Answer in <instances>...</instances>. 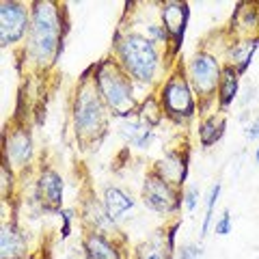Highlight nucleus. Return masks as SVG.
<instances>
[{"label": "nucleus", "mask_w": 259, "mask_h": 259, "mask_svg": "<svg viewBox=\"0 0 259 259\" xmlns=\"http://www.w3.org/2000/svg\"><path fill=\"white\" fill-rule=\"evenodd\" d=\"M30 50L39 63L52 61L59 50V15L50 3H39L32 15Z\"/></svg>", "instance_id": "nucleus-1"}, {"label": "nucleus", "mask_w": 259, "mask_h": 259, "mask_svg": "<svg viewBox=\"0 0 259 259\" xmlns=\"http://www.w3.org/2000/svg\"><path fill=\"white\" fill-rule=\"evenodd\" d=\"M119 52L125 69L134 78L143 80V82H149L153 78V71H156L158 65V54L151 39L143 35H127L123 44L119 46Z\"/></svg>", "instance_id": "nucleus-2"}, {"label": "nucleus", "mask_w": 259, "mask_h": 259, "mask_svg": "<svg viewBox=\"0 0 259 259\" xmlns=\"http://www.w3.org/2000/svg\"><path fill=\"white\" fill-rule=\"evenodd\" d=\"M97 87H100V93L106 104L117 115H127L132 110V87L121 71L110 65H104L97 74Z\"/></svg>", "instance_id": "nucleus-3"}, {"label": "nucleus", "mask_w": 259, "mask_h": 259, "mask_svg": "<svg viewBox=\"0 0 259 259\" xmlns=\"http://www.w3.org/2000/svg\"><path fill=\"white\" fill-rule=\"evenodd\" d=\"M28 24V15L24 11V7L15 3H3L0 9V41L3 46H9L24 35Z\"/></svg>", "instance_id": "nucleus-4"}, {"label": "nucleus", "mask_w": 259, "mask_h": 259, "mask_svg": "<svg viewBox=\"0 0 259 259\" xmlns=\"http://www.w3.org/2000/svg\"><path fill=\"white\" fill-rule=\"evenodd\" d=\"M143 201H145V205H149L156 212H171L177 205V197L173 188L168 186V182H164L162 177H156V175L147 177V182H145Z\"/></svg>", "instance_id": "nucleus-5"}, {"label": "nucleus", "mask_w": 259, "mask_h": 259, "mask_svg": "<svg viewBox=\"0 0 259 259\" xmlns=\"http://www.w3.org/2000/svg\"><path fill=\"white\" fill-rule=\"evenodd\" d=\"M102 125V104L93 91H84L76 104V127L80 134H93Z\"/></svg>", "instance_id": "nucleus-6"}, {"label": "nucleus", "mask_w": 259, "mask_h": 259, "mask_svg": "<svg viewBox=\"0 0 259 259\" xmlns=\"http://www.w3.org/2000/svg\"><path fill=\"white\" fill-rule=\"evenodd\" d=\"M190 76H192V82L197 87V91L209 93L218 82V65L212 56L199 54L190 63Z\"/></svg>", "instance_id": "nucleus-7"}, {"label": "nucleus", "mask_w": 259, "mask_h": 259, "mask_svg": "<svg viewBox=\"0 0 259 259\" xmlns=\"http://www.w3.org/2000/svg\"><path fill=\"white\" fill-rule=\"evenodd\" d=\"M164 104L175 115H192V97L182 78H173L164 89Z\"/></svg>", "instance_id": "nucleus-8"}, {"label": "nucleus", "mask_w": 259, "mask_h": 259, "mask_svg": "<svg viewBox=\"0 0 259 259\" xmlns=\"http://www.w3.org/2000/svg\"><path fill=\"white\" fill-rule=\"evenodd\" d=\"M39 201L46 205V207H56L61 205V197H63V182L61 177L56 175L54 171H46L39 180Z\"/></svg>", "instance_id": "nucleus-9"}, {"label": "nucleus", "mask_w": 259, "mask_h": 259, "mask_svg": "<svg viewBox=\"0 0 259 259\" xmlns=\"http://www.w3.org/2000/svg\"><path fill=\"white\" fill-rule=\"evenodd\" d=\"M0 248H3V259H18L26 250V242L15 227L5 225L3 236H0Z\"/></svg>", "instance_id": "nucleus-10"}, {"label": "nucleus", "mask_w": 259, "mask_h": 259, "mask_svg": "<svg viewBox=\"0 0 259 259\" xmlns=\"http://www.w3.org/2000/svg\"><path fill=\"white\" fill-rule=\"evenodd\" d=\"M104 205H106V214L110 218H121L127 209H132L134 201L127 192H123L121 188H108L106 190V199H104Z\"/></svg>", "instance_id": "nucleus-11"}, {"label": "nucleus", "mask_w": 259, "mask_h": 259, "mask_svg": "<svg viewBox=\"0 0 259 259\" xmlns=\"http://www.w3.org/2000/svg\"><path fill=\"white\" fill-rule=\"evenodd\" d=\"M7 153L9 158L15 162L18 166H22L24 162L30 158V139L26 132H15L11 139H9V145H7Z\"/></svg>", "instance_id": "nucleus-12"}, {"label": "nucleus", "mask_w": 259, "mask_h": 259, "mask_svg": "<svg viewBox=\"0 0 259 259\" xmlns=\"http://www.w3.org/2000/svg\"><path fill=\"white\" fill-rule=\"evenodd\" d=\"M87 255L89 259H119L115 246H110V242L100 233L87 238Z\"/></svg>", "instance_id": "nucleus-13"}, {"label": "nucleus", "mask_w": 259, "mask_h": 259, "mask_svg": "<svg viewBox=\"0 0 259 259\" xmlns=\"http://www.w3.org/2000/svg\"><path fill=\"white\" fill-rule=\"evenodd\" d=\"M162 18H164V26L173 32L175 37L182 35L184 30V20H186V7L177 5V3H168L166 9L162 11Z\"/></svg>", "instance_id": "nucleus-14"}, {"label": "nucleus", "mask_w": 259, "mask_h": 259, "mask_svg": "<svg viewBox=\"0 0 259 259\" xmlns=\"http://www.w3.org/2000/svg\"><path fill=\"white\" fill-rule=\"evenodd\" d=\"M139 259H168V250L160 238H153L139 246Z\"/></svg>", "instance_id": "nucleus-15"}, {"label": "nucleus", "mask_w": 259, "mask_h": 259, "mask_svg": "<svg viewBox=\"0 0 259 259\" xmlns=\"http://www.w3.org/2000/svg\"><path fill=\"white\" fill-rule=\"evenodd\" d=\"M236 89H238V78L231 69L225 71L223 76V82H221V95H223V104H229L231 97L236 95Z\"/></svg>", "instance_id": "nucleus-16"}, {"label": "nucleus", "mask_w": 259, "mask_h": 259, "mask_svg": "<svg viewBox=\"0 0 259 259\" xmlns=\"http://www.w3.org/2000/svg\"><path fill=\"white\" fill-rule=\"evenodd\" d=\"M218 190H221V186H214L212 188V192H209V199H207V214H205V221H203V233L207 231V225H209V221H212V205H214V201H216V197H218Z\"/></svg>", "instance_id": "nucleus-17"}, {"label": "nucleus", "mask_w": 259, "mask_h": 259, "mask_svg": "<svg viewBox=\"0 0 259 259\" xmlns=\"http://www.w3.org/2000/svg\"><path fill=\"white\" fill-rule=\"evenodd\" d=\"M201 257V246L197 244H186L180 253V259H199Z\"/></svg>", "instance_id": "nucleus-18"}, {"label": "nucleus", "mask_w": 259, "mask_h": 259, "mask_svg": "<svg viewBox=\"0 0 259 259\" xmlns=\"http://www.w3.org/2000/svg\"><path fill=\"white\" fill-rule=\"evenodd\" d=\"M229 223H231V216H229V212H225V214L221 216V221L216 223V233H221V236H227V233H229Z\"/></svg>", "instance_id": "nucleus-19"}, {"label": "nucleus", "mask_w": 259, "mask_h": 259, "mask_svg": "<svg viewBox=\"0 0 259 259\" xmlns=\"http://www.w3.org/2000/svg\"><path fill=\"white\" fill-rule=\"evenodd\" d=\"M246 139H250V141L259 139V119H257L255 123H253V125H250V127L246 130Z\"/></svg>", "instance_id": "nucleus-20"}, {"label": "nucleus", "mask_w": 259, "mask_h": 259, "mask_svg": "<svg viewBox=\"0 0 259 259\" xmlns=\"http://www.w3.org/2000/svg\"><path fill=\"white\" fill-rule=\"evenodd\" d=\"M186 205H188V209H192L194 207V203H197V188H190L188 190V194H186Z\"/></svg>", "instance_id": "nucleus-21"}, {"label": "nucleus", "mask_w": 259, "mask_h": 259, "mask_svg": "<svg viewBox=\"0 0 259 259\" xmlns=\"http://www.w3.org/2000/svg\"><path fill=\"white\" fill-rule=\"evenodd\" d=\"M257 162H259V149H257Z\"/></svg>", "instance_id": "nucleus-22"}]
</instances>
